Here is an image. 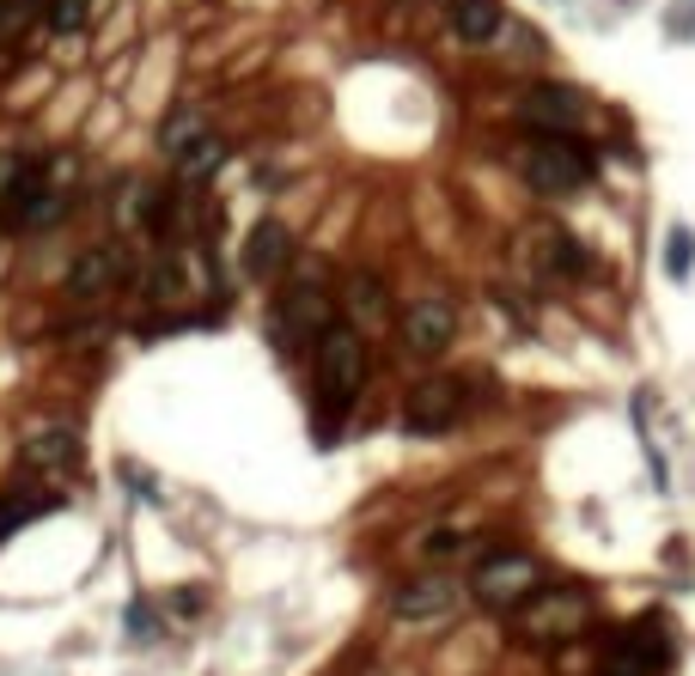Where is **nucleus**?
<instances>
[{"mask_svg": "<svg viewBox=\"0 0 695 676\" xmlns=\"http://www.w3.org/2000/svg\"><path fill=\"white\" fill-rule=\"evenodd\" d=\"M519 116L537 128V135L574 140V135H579V123H586V98H579L574 86H556V80H544V86H531V92L519 98Z\"/></svg>", "mask_w": 695, "mask_h": 676, "instance_id": "8", "label": "nucleus"}, {"mask_svg": "<svg viewBox=\"0 0 695 676\" xmlns=\"http://www.w3.org/2000/svg\"><path fill=\"white\" fill-rule=\"evenodd\" d=\"M463 591L482 609H500V616H507V609H519L531 591H544V561H537L531 549H495L470 567V585H463Z\"/></svg>", "mask_w": 695, "mask_h": 676, "instance_id": "3", "label": "nucleus"}, {"mask_svg": "<svg viewBox=\"0 0 695 676\" xmlns=\"http://www.w3.org/2000/svg\"><path fill=\"white\" fill-rule=\"evenodd\" d=\"M446 25H452L458 43H495L500 25H507V7L500 0H446Z\"/></svg>", "mask_w": 695, "mask_h": 676, "instance_id": "14", "label": "nucleus"}, {"mask_svg": "<svg viewBox=\"0 0 695 676\" xmlns=\"http://www.w3.org/2000/svg\"><path fill=\"white\" fill-rule=\"evenodd\" d=\"M123 281H128V268H123V251L98 244V251H86L80 263H74V275H68V293L80 298V305H86V298L98 305V298H110L116 287H123Z\"/></svg>", "mask_w": 695, "mask_h": 676, "instance_id": "12", "label": "nucleus"}, {"mask_svg": "<svg viewBox=\"0 0 695 676\" xmlns=\"http://www.w3.org/2000/svg\"><path fill=\"white\" fill-rule=\"evenodd\" d=\"M56 214V195H49V172L43 165H19L0 189V226L7 232H31V226H49Z\"/></svg>", "mask_w": 695, "mask_h": 676, "instance_id": "7", "label": "nucleus"}, {"mask_svg": "<svg viewBox=\"0 0 695 676\" xmlns=\"http://www.w3.org/2000/svg\"><path fill=\"white\" fill-rule=\"evenodd\" d=\"M177 287H184V275H177V263H153V275H147V293H153V298H172Z\"/></svg>", "mask_w": 695, "mask_h": 676, "instance_id": "21", "label": "nucleus"}, {"mask_svg": "<svg viewBox=\"0 0 695 676\" xmlns=\"http://www.w3.org/2000/svg\"><path fill=\"white\" fill-rule=\"evenodd\" d=\"M221 165H226V140L214 135V128H208V135H196L184 153H177V172H184L189 184H208V177L221 172Z\"/></svg>", "mask_w": 695, "mask_h": 676, "instance_id": "16", "label": "nucleus"}, {"mask_svg": "<svg viewBox=\"0 0 695 676\" xmlns=\"http://www.w3.org/2000/svg\"><path fill=\"white\" fill-rule=\"evenodd\" d=\"M519 172H525V184H531L537 195H556V202L591 184L586 147H579V140H556V135H537L531 147L519 153Z\"/></svg>", "mask_w": 695, "mask_h": 676, "instance_id": "5", "label": "nucleus"}, {"mask_svg": "<svg viewBox=\"0 0 695 676\" xmlns=\"http://www.w3.org/2000/svg\"><path fill=\"white\" fill-rule=\"evenodd\" d=\"M312 347H317V390H324V402H330V409H348V402L366 390V379H372L366 335H360L354 323H330Z\"/></svg>", "mask_w": 695, "mask_h": 676, "instance_id": "2", "label": "nucleus"}, {"mask_svg": "<svg viewBox=\"0 0 695 676\" xmlns=\"http://www.w3.org/2000/svg\"><path fill=\"white\" fill-rule=\"evenodd\" d=\"M342 311L354 330H384V323H397V305L391 293H384V281L372 275V268H354V275L342 281Z\"/></svg>", "mask_w": 695, "mask_h": 676, "instance_id": "11", "label": "nucleus"}, {"mask_svg": "<svg viewBox=\"0 0 695 676\" xmlns=\"http://www.w3.org/2000/svg\"><path fill=\"white\" fill-rule=\"evenodd\" d=\"M86 19H92V0H43V25H49V31H61V37L80 31Z\"/></svg>", "mask_w": 695, "mask_h": 676, "instance_id": "19", "label": "nucleus"}, {"mask_svg": "<svg viewBox=\"0 0 695 676\" xmlns=\"http://www.w3.org/2000/svg\"><path fill=\"white\" fill-rule=\"evenodd\" d=\"M293 263V232L281 219H256L251 238H244V275L251 281H268Z\"/></svg>", "mask_w": 695, "mask_h": 676, "instance_id": "13", "label": "nucleus"}, {"mask_svg": "<svg viewBox=\"0 0 695 676\" xmlns=\"http://www.w3.org/2000/svg\"><path fill=\"white\" fill-rule=\"evenodd\" d=\"M507 616H512V634L531 646H574L579 634H591L598 609H591V597L579 585H556V591H531Z\"/></svg>", "mask_w": 695, "mask_h": 676, "instance_id": "1", "label": "nucleus"}, {"mask_svg": "<svg viewBox=\"0 0 695 676\" xmlns=\"http://www.w3.org/2000/svg\"><path fill=\"white\" fill-rule=\"evenodd\" d=\"M476 530L470 525H446V530H433V537H421V555H428V561H452V555H470L476 549Z\"/></svg>", "mask_w": 695, "mask_h": 676, "instance_id": "17", "label": "nucleus"}, {"mask_svg": "<svg viewBox=\"0 0 695 676\" xmlns=\"http://www.w3.org/2000/svg\"><path fill=\"white\" fill-rule=\"evenodd\" d=\"M458 579L452 574H415V579H403L391 591V616L397 621H440V616H452L458 609Z\"/></svg>", "mask_w": 695, "mask_h": 676, "instance_id": "10", "label": "nucleus"}, {"mask_svg": "<svg viewBox=\"0 0 695 676\" xmlns=\"http://www.w3.org/2000/svg\"><path fill=\"white\" fill-rule=\"evenodd\" d=\"M397 335H403V347L415 360H433L458 342V311L446 305V298H421V305H409L403 317H397Z\"/></svg>", "mask_w": 695, "mask_h": 676, "instance_id": "9", "label": "nucleus"}, {"mask_svg": "<svg viewBox=\"0 0 695 676\" xmlns=\"http://www.w3.org/2000/svg\"><path fill=\"white\" fill-rule=\"evenodd\" d=\"M37 512H43V500H37V493H0V542H7L12 530H25Z\"/></svg>", "mask_w": 695, "mask_h": 676, "instance_id": "18", "label": "nucleus"}, {"mask_svg": "<svg viewBox=\"0 0 695 676\" xmlns=\"http://www.w3.org/2000/svg\"><path fill=\"white\" fill-rule=\"evenodd\" d=\"M80 458V439L68 433V427H37L31 439H25V463H49V470H68V463Z\"/></svg>", "mask_w": 695, "mask_h": 676, "instance_id": "15", "label": "nucleus"}, {"mask_svg": "<svg viewBox=\"0 0 695 676\" xmlns=\"http://www.w3.org/2000/svg\"><path fill=\"white\" fill-rule=\"evenodd\" d=\"M665 256H672V275L684 281V275H689V256H695V244H689V232H684V226L672 232V244H665Z\"/></svg>", "mask_w": 695, "mask_h": 676, "instance_id": "22", "label": "nucleus"}, {"mask_svg": "<svg viewBox=\"0 0 695 676\" xmlns=\"http://www.w3.org/2000/svg\"><path fill=\"white\" fill-rule=\"evenodd\" d=\"M458 421H470V384H458V379L415 384L403 396V433H415V439H440Z\"/></svg>", "mask_w": 695, "mask_h": 676, "instance_id": "6", "label": "nucleus"}, {"mask_svg": "<svg viewBox=\"0 0 695 676\" xmlns=\"http://www.w3.org/2000/svg\"><path fill=\"white\" fill-rule=\"evenodd\" d=\"M275 323L287 342H317V335L336 323V293H330V275L317 263H305L300 275L287 281V293H281L275 305Z\"/></svg>", "mask_w": 695, "mask_h": 676, "instance_id": "4", "label": "nucleus"}, {"mask_svg": "<svg viewBox=\"0 0 695 676\" xmlns=\"http://www.w3.org/2000/svg\"><path fill=\"white\" fill-rule=\"evenodd\" d=\"M196 135H208V123H202L196 110H177L172 123H165L159 147H165V153H172V159H177V153H184V147H189V140H196Z\"/></svg>", "mask_w": 695, "mask_h": 676, "instance_id": "20", "label": "nucleus"}]
</instances>
